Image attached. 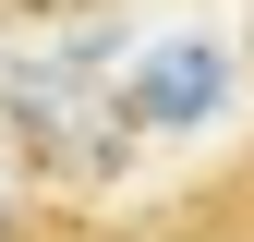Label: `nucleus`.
I'll use <instances>...</instances> for the list:
<instances>
[{"mask_svg":"<svg viewBox=\"0 0 254 242\" xmlns=\"http://www.w3.org/2000/svg\"><path fill=\"white\" fill-rule=\"evenodd\" d=\"M0 242H133V230H97V218H73V206H12Z\"/></svg>","mask_w":254,"mask_h":242,"instance_id":"1","label":"nucleus"},{"mask_svg":"<svg viewBox=\"0 0 254 242\" xmlns=\"http://www.w3.org/2000/svg\"><path fill=\"white\" fill-rule=\"evenodd\" d=\"M218 194H230V218H242V230H254V158H242V170H230V182H218Z\"/></svg>","mask_w":254,"mask_h":242,"instance_id":"2","label":"nucleus"},{"mask_svg":"<svg viewBox=\"0 0 254 242\" xmlns=\"http://www.w3.org/2000/svg\"><path fill=\"white\" fill-rule=\"evenodd\" d=\"M0 12H37V24H49V12H85V0H0Z\"/></svg>","mask_w":254,"mask_h":242,"instance_id":"3","label":"nucleus"}]
</instances>
